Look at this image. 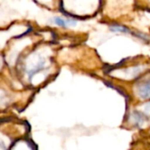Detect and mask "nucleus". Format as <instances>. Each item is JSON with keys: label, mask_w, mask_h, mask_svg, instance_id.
Here are the masks:
<instances>
[{"label": "nucleus", "mask_w": 150, "mask_h": 150, "mask_svg": "<svg viewBox=\"0 0 150 150\" xmlns=\"http://www.w3.org/2000/svg\"><path fill=\"white\" fill-rule=\"evenodd\" d=\"M110 29L113 32H120V33H124V34H128V35H132L136 37H139V39L141 40H144V41H146L148 40L147 37L141 34V33H134L132 31H131L129 28H125V26H122V25H117V24H112L110 26Z\"/></svg>", "instance_id": "1"}, {"label": "nucleus", "mask_w": 150, "mask_h": 150, "mask_svg": "<svg viewBox=\"0 0 150 150\" xmlns=\"http://www.w3.org/2000/svg\"><path fill=\"white\" fill-rule=\"evenodd\" d=\"M130 120L133 124L134 126L141 127L147 120V116L145 113H142L140 111L135 110L131 113L130 115Z\"/></svg>", "instance_id": "2"}, {"label": "nucleus", "mask_w": 150, "mask_h": 150, "mask_svg": "<svg viewBox=\"0 0 150 150\" xmlns=\"http://www.w3.org/2000/svg\"><path fill=\"white\" fill-rule=\"evenodd\" d=\"M137 95L140 99L150 98V79L141 82L137 87Z\"/></svg>", "instance_id": "3"}, {"label": "nucleus", "mask_w": 150, "mask_h": 150, "mask_svg": "<svg viewBox=\"0 0 150 150\" xmlns=\"http://www.w3.org/2000/svg\"><path fill=\"white\" fill-rule=\"evenodd\" d=\"M51 22L62 27V28H68V27H71V26H75L76 25V21L74 19H62L59 17H54L51 19Z\"/></svg>", "instance_id": "4"}, {"label": "nucleus", "mask_w": 150, "mask_h": 150, "mask_svg": "<svg viewBox=\"0 0 150 150\" xmlns=\"http://www.w3.org/2000/svg\"><path fill=\"white\" fill-rule=\"evenodd\" d=\"M0 150H6V146L2 142H0Z\"/></svg>", "instance_id": "5"}]
</instances>
